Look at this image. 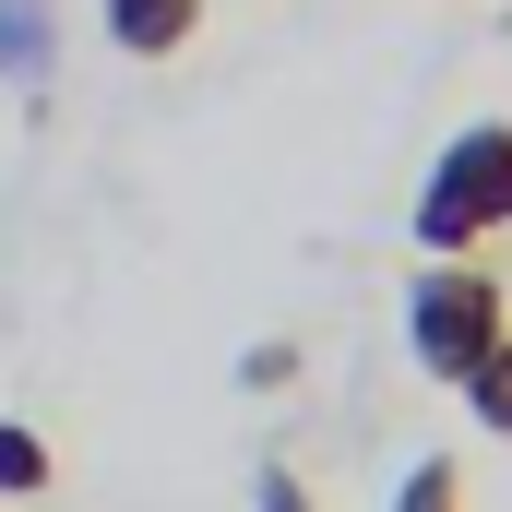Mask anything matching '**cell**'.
Masks as SVG:
<instances>
[{
	"label": "cell",
	"mask_w": 512,
	"mask_h": 512,
	"mask_svg": "<svg viewBox=\"0 0 512 512\" xmlns=\"http://www.w3.org/2000/svg\"><path fill=\"white\" fill-rule=\"evenodd\" d=\"M96 24H108L120 60H179L203 36V0H96Z\"/></svg>",
	"instance_id": "cell-3"
},
{
	"label": "cell",
	"mask_w": 512,
	"mask_h": 512,
	"mask_svg": "<svg viewBox=\"0 0 512 512\" xmlns=\"http://www.w3.org/2000/svg\"><path fill=\"white\" fill-rule=\"evenodd\" d=\"M0 72L48 84V12H36V0H0Z\"/></svg>",
	"instance_id": "cell-5"
},
{
	"label": "cell",
	"mask_w": 512,
	"mask_h": 512,
	"mask_svg": "<svg viewBox=\"0 0 512 512\" xmlns=\"http://www.w3.org/2000/svg\"><path fill=\"white\" fill-rule=\"evenodd\" d=\"M501 227H512V120H477V131H453V143L429 155L405 239L429 262H465V251H489Z\"/></svg>",
	"instance_id": "cell-1"
},
{
	"label": "cell",
	"mask_w": 512,
	"mask_h": 512,
	"mask_svg": "<svg viewBox=\"0 0 512 512\" xmlns=\"http://www.w3.org/2000/svg\"><path fill=\"white\" fill-rule=\"evenodd\" d=\"M501 334H512V286H501L477 251H465V262H429V274L405 286V346H417V370H429V382L465 393L477 370H489V346H501Z\"/></svg>",
	"instance_id": "cell-2"
},
{
	"label": "cell",
	"mask_w": 512,
	"mask_h": 512,
	"mask_svg": "<svg viewBox=\"0 0 512 512\" xmlns=\"http://www.w3.org/2000/svg\"><path fill=\"white\" fill-rule=\"evenodd\" d=\"M393 512H465V465H453V453L405 465V489H393Z\"/></svg>",
	"instance_id": "cell-6"
},
{
	"label": "cell",
	"mask_w": 512,
	"mask_h": 512,
	"mask_svg": "<svg viewBox=\"0 0 512 512\" xmlns=\"http://www.w3.org/2000/svg\"><path fill=\"white\" fill-rule=\"evenodd\" d=\"M262 512H310V477L298 465H262Z\"/></svg>",
	"instance_id": "cell-9"
},
{
	"label": "cell",
	"mask_w": 512,
	"mask_h": 512,
	"mask_svg": "<svg viewBox=\"0 0 512 512\" xmlns=\"http://www.w3.org/2000/svg\"><path fill=\"white\" fill-rule=\"evenodd\" d=\"M465 405H477V429H501V441H512V334L489 346V370L465 382Z\"/></svg>",
	"instance_id": "cell-7"
},
{
	"label": "cell",
	"mask_w": 512,
	"mask_h": 512,
	"mask_svg": "<svg viewBox=\"0 0 512 512\" xmlns=\"http://www.w3.org/2000/svg\"><path fill=\"white\" fill-rule=\"evenodd\" d=\"M286 370H298V346H286V334H262L251 358H239V382H251V393H274V382H286Z\"/></svg>",
	"instance_id": "cell-8"
},
{
	"label": "cell",
	"mask_w": 512,
	"mask_h": 512,
	"mask_svg": "<svg viewBox=\"0 0 512 512\" xmlns=\"http://www.w3.org/2000/svg\"><path fill=\"white\" fill-rule=\"evenodd\" d=\"M48 477H60V453H48L24 417H0V501H36Z\"/></svg>",
	"instance_id": "cell-4"
}]
</instances>
